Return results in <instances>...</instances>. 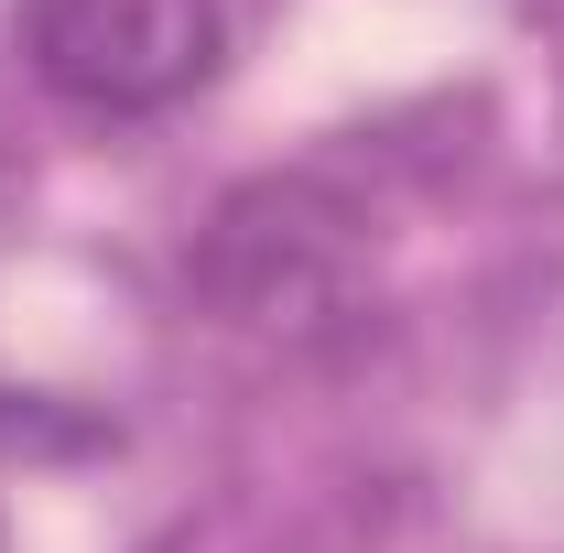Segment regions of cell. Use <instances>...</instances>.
I'll return each mask as SVG.
<instances>
[{"instance_id": "obj_1", "label": "cell", "mask_w": 564, "mask_h": 553, "mask_svg": "<svg viewBox=\"0 0 564 553\" xmlns=\"http://www.w3.org/2000/svg\"><path fill=\"white\" fill-rule=\"evenodd\" d=\"M22 55L55 98L141 120L217 76V0H22Z\"/></svg>"}]
</instances>
